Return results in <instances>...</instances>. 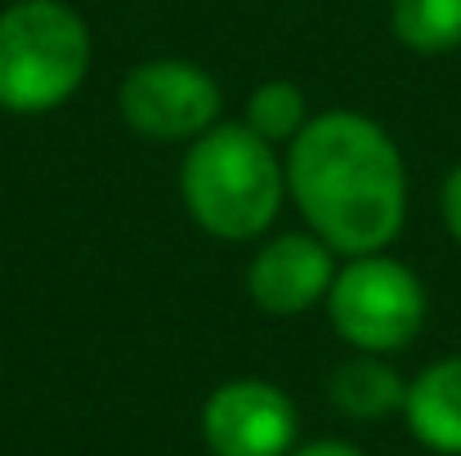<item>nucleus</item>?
<instances>
[{
  "mask_svg": "<svg viewBox=\"0 0 461 456\" xmlns=\"http://www.w3.org/2000/svg\"><path fill=\"white\" fill-rule=\"evenodd\" d=\"M287 188L313 237L331 251L376 255L403 228V156L376 121L358 112H322L292 139Z\"/></svg>",
  "mask_w": 461,
  "mask_h": 456,
  "instance_id": "obj_1",
  "label": "nucleus"
},
{
  "mask_svg": "<svg viewBox=\"0 0 461 456\" xmlns=\"http://www.w3.org/2000/svg\"><path fill=\"white\" fill-rule=\"evenodd\" d=\"M184 201L193 219L229 242H247L265 233L283 206L287 170L278 165L274 144L242 126H211L193 139L179 170Z\"/></svg>",
  "mask_w": 461,
  "mask_h": 456,
  "instance_id": "obj_2",
  "label": "nucleus"
},
{
  "mask_svg": "<svg viewBox=\"0 0 461 456\" xmlns=\"http://www.w3.org/2000/svg\"><path fill=\"white\" fill-rule=\"evenodd\" d=\"M90 72V31L63 0H18L0 13V108L50 112Z\"/></svg>",
  "mask_w": 461,
  "mask_h": 456,
  "instance_id": "obj_3",
  "label": "nucleus"
},
{
  "mask_svg": "<svg viewBox=\"0 0 461 456\" xmlns=\"http://www.w3.org/2000/svg\"><path fill=\"white\" fill-rule=\"evenodd\" d=\"M331 326L363 353H394L417 340L426 322L421 278L390 255H354L331 291H327Z\"/></svg>",
  "mask_w": 461,
  "mask_h": 456,
  "instance_id": "obj_4",
  "label": "nucleus"
},
{
  "mask_svg": "<svg viewBox=\"0 0 461 456\" xmlns=\"http://www.w3.org/2000/svg\"><path fill=\"white\" fill-rule=\"evenodd\" d=\"M122 117L144 139H197L220 117V85L184 58H153L122 81Z\"/></svg>",
  "mask_w": 461,
  "mask_h": 456,
  "instance_id": "obj_5",
  "label": "nucleus"
},
{
  "mask_svg": "<svg viewBox=\"0 0 461 456\" xmlns=\"http://www.w3.org/2000/svg\"><path fill=\"white\" fill-rule=\"evenodd\" d=\"M202 439L215 456H287L296 407L269 380H229L202 407Z\"/></svg>",
  "mask_w": 461,
  "mask_h": 456,
  "instance_id": "obj_6",
  "label": "nucleus"
},
{
  "mask_svg": "<svg viewBox=\"0 0 461 456\" xmlns=\"http://www.w3.org/2000/svg\"><path fill=\"white\" fill-rule=\"evenodd\" d=\"M331 282H336L331 246L305 233H287L269 242L247 269L251 300L269 313H305L309 304H318L331 291Z\"/></svg>",
  "mask_w": 461,
  "mask_h": 456,
  "instance_id": "obj_7",
  "label": "nucleus"
},
{
  "mask_svg": "<svg viewBox=\"0 0 461 456\" xmlns=\"http://www.w3.org/2000/svg\"><path fill=\"white\" fill-rule=\"evenodd\" d=\"M408 430L444 456H461V353L426 367L403 398Z\"/></svg>",
  "mask_w": 461,
  "mask_h": 456,
  "instance_id": "obj_8",
  "label": "nucleus"
},
{
  "mask_svg": "<svg viewBox=\"0 0 461 456\" xmlns=\"http://www.w3.org/2000/svg\"><path fill=\"white\" fill-rule=\"evenodd\" d=\"M403 398H408L403 376L381 358H349L331 376V403L354 421H381V416L399 412Z\"/></svg>",
  "mask_w": 461,
  "mask_h": 456,
  "instance_id": "obj_9",
  "label": "nucleus"
},
{
  "mask_svg": "<svg viewBox=\"0 0 461 456\" xmlns=\"http://www.w3.org/2000/svg\"><path fill=\"white\" fill-rule=\"evenodd\" d=\"M390 27L417 54H448L461 45V0H394Z\"/></svg>",
  "mask_w": 461,
  "mask_h": 456,
  "instance_id": "obj_10",
  "label": "nucleus"
},
{
  "mask_svg": "<svg viewBox=\"0 0 461 456\" xmlns=\"http://www.w3.org/2000/svg\"><path fill=\"white\" fill-rule=\"evenodd\" d=\"M247 126L269 139V144H283V139H296L305 130V94L292 85V81H265L251 103H247Z\"/></svg>",
  "mask_w": 461,
  "mask_h": 456,
  "instance_id": "obj_11",
  "label": "nucleus"
},
{
  "mask_svg": "<svg viewBox=\"0 0 461 456\" xmlns=\"http://www.w3.org/2000/svg\"><path fill=\"white\" fill-rule=\"evenodd\" d=\"M444 219H448V233L461 242V165L444 179Z\"/></svg>",
  "mask_w": 461,
  "mask_h": 456,
  "instance_id": "obj_12",
  "label": "nucleus"
},
{
  "mask_svg": "<svg viewBox=\"0 0 461 456\" xmlns=\"http://www.w3.org/2000/svg\"><path fill=\"white\" fill-rule=\"evenodd\" d=\"M287 456H363L358 448H349V443H309L301 452H287Z\"/></svg>",
  "mask_w": 461,
  "mask_h": 456,
  "instance_id": "obj_13",
  "label": "nucleus"
}]
</instances>
